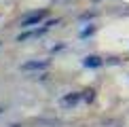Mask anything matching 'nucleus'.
Masks as SVG:
<instances>
[{
  "label": "nucleus",
  "instance_id": "39448f33",
  "mask_svg": "<svg viewBox=\"0 0 129 127\" xmlns=\"http://www.w3.org/2000/svg\"><path fill=\"white\" fill-rule=\"evenodd\" d=\"M83 64H85V68H100L104 61H102L98 55H89V57H85V61H83Z\"/></svg>",
  "mask_w": 129,
  "mask_h": 127
},
{
  "label": "nucleus",
  "instance_id": "7ed1b4c3",
  "mask_svg": "<svg viewBox=\"0 0 129 127\" xmlns=\"http://www.w3.org/2000/svg\"><path fill=\"white\" fill-rule=\"evenodd\" d=\"M49 68V61L47 59H32V61H25V64H21V70L23 72H32V70H47Z\"/></svg>",
  "mask_w": 129,
  "mask_h": 127
},
{
  "label": "nucleus",
  "instance_id": "423d86ee",
  "mask_svg": "<svg viewBox=\"0 0 129 127\" xmlns=\"http://www.w3.org/2000/svg\"><path fill=\"white\" fill-rule=\"evenodd\" d=\"M85 93H87V95H85V100H87V102H91V100H93V91L89 89V91H85Z\"/></svg>",
  "mask_w": 129,
  "mask_h": 127
},
{
  "label": "nucleus",
  "instance_id": "f03ea898",
  "mask_svg": "<svg viewBox=\"0 0 129 127\" xmlns=\"http://www.w3.org/2000/svg\"><path fill=\"white\" fill-rule=\"evenodd\" d=\"M55 23H57V21H49L47 25H42V28H38V30H30V32H23V34H19V36H17V40H19V42H23V40H28V38H36V36H42L47 30L51 28V25H55Z\"/></svg>",
  "mask_w": 129,
  "mask_h": 127
},
{
  "label": "nucleus",
  "instance_id": "20e7f679",
  "mask_svg": "<svg viewBox=\"0 0 129 127\" xmlns=\"http://www.w3.org/2000/svg\"><path fill=\"white\" fill-rule=\"evenodd\" d=\"M78 102H80V93H68L66 98H61V106H66V108L76 106Z\"/></svg>",
  "mask_w": 129,
  "mask_h": 127
},
{
  "label": "nucleus",
  "instance_id": "f257e3e1",
  "mask_svg": "<svg viewBox=\"0 0 129 127\" xmlns=\"http://www.w3.org/2000/svg\"><path fill=\"white\" fill-rule=\"evenodd\" d=\"M47 9H40V11H34V13H28L25 17H21V28H32V25H38L42 19L47 17Z\"/></svg>",
  "mask_w": 129,
  "mask_h": 127
}]
</instances>
